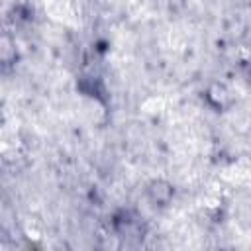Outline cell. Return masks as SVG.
I'll list each match as a JSON object with an SVG mask.
<instances>
[{
  "label": "cell",
  "mask_w": 251,
  "mask_h": 251,
  "mask_svg": "<svg viewBox=\"0 0 251 251\" xmlns=\"http://www.w3.org/2000/svg\"><path fill=\"white\" fill-rule=\"evenodd\" d=\"M147 194H149V198H151V202H153L155 206H167V204L171 202L175 190H173L171 184H167V182H163V180H155V182H151V186L147 188Z\"/></svg>",
  "instance_id": "6da1fadb"
},
{
  "label": "cell",
  "mask_w": 251,
  "mask_h": 251,
  "mask_svg": "<svg viewBox=\"0 0 251 251\" xmlns=\"http://www.w3.org/2000/svg\"><path fill=\"white\" fill-rule=\"evenodd\" d=\"M249 82H251V71H249Z\"/></svg>",
  "instance_id": "7a4b0ae2"
}]
</instances>
